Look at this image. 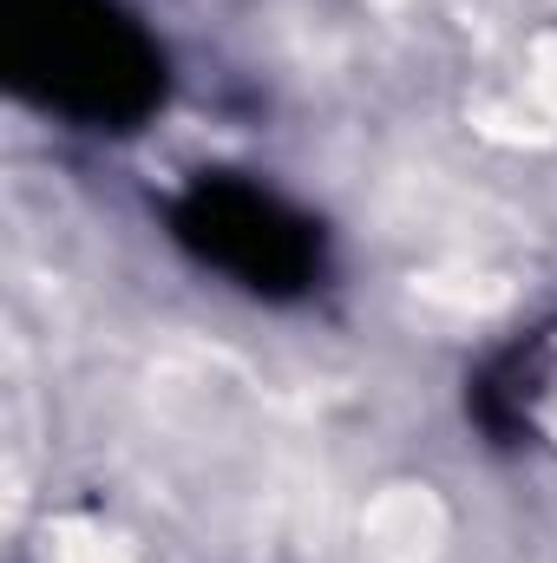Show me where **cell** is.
<instances>
[{"label": "cell", "instance_id": "1", "mask_svg": "<svg viewBox=\"0 0 557 563\" xmlns=\"http://www.w3.org/2000/svg\"><path fill=\"white\" fill-rule=\"evenodd\" d=\"M7 66L13 79L79 119L125 132L164 92V59L112 0H0Z\"/></svg>", "mask_w": 557, "mask_h": 563}, {"label": "cell", "instance_id": "2", "mask_svg": "<svg viewBox=\"0 0 557 563\" xmlns=\"http://www.w3.org/2000/svg\"><path fill=\"white\" fill-rule=\"evenodd\" d=\"M177 243L256 295H302L321 276V230L243 177H204L177 203Z\"/></svg>", "mask_w": 557, "mask_h": 563}]
</instances>
